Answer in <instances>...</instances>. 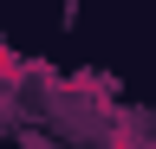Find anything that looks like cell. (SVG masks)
I'll return each mask as SVG.
<instances>
[{
    "label": "cell",
    "instance_id": "6da1fadb",
    "mask_svg": "<svg viewBox=\"0 0 156 149\" xmlns=\"http://www.w3.org/2000/svg\"><path fill=\"white\" fill-rule=\"evenodd\" d=\"M20 78H26V59H20V52H13L7 39H0V84H7V91H13Z\"/></svg>",
    "mask_w": 156,
    "mask_h": 149
}]
</instances>
